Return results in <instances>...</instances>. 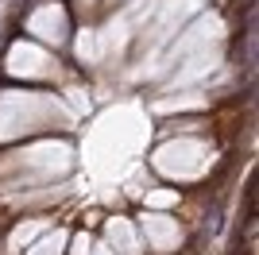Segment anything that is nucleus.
I'll list each match as a JSON object with an SVG mask.
<instances>
[{
    "label": "nucleus",
    "mask_w": 259,
    "mask_h": 255,
    "mask_svg": "<svg viewBox=\"0 0 259 255\" xmlns=\"http://www.w3.org/2000/svg\"><path fill=\"white\" fill-rule=\"evenodd\" d=\"M240 101H228V105H221L217 108V139H232V132H236V120H240Z\"/></svg>",
    "instance_id": "nucleus-1"
}]
</instances>
